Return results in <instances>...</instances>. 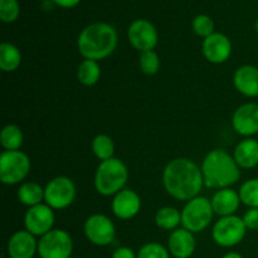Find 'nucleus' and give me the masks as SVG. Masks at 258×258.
Wrapping results in <instances>:
<instances>
[{
  "label": "nucleus",
  "instance_id": "1",
  "mask_svg": "<svg viewBox=\"0 0 258 258\" xmlns=\"http://www.w3.org/2000/svg\"><path fill=\"white\" fill-rule=\"evenodd\" d=\"M163 185L171 198L186 203L198 197L204 186L201 166L188 158L173 159L164 168Z\"/></svg>",
  "mask_w": 258,
  "mask_h": 258
},
{
  "label": "nucleus",
  "instance_id": "2",
  "mask_svg": "<svg viewBox=\"0 0 258 258\" xmlns=\"http://www.w3.org/2000/svg\"><path fill=\"white\" fill-rule=\"evenodd\" d=\"M204 186L209 189L231 188L241 178V168L233 155L224 149H213L202 161Z\"/></svg>",
  "mask_w": 258,
  "mask_h": 258
},
{
  "label": "nucleus",
  "instance_id": "3",
  "mask_svg": "<svg viewBox=\"0 0 258 258\" xmlns=\"http://www.w3.org/2000/svg\"><path fill=\"white\" fill-rule=\"evenodd\" d=\"M117 42V32L112 25L107 23H93L80 33L77 48L85 59L100 62L115 52Z\"/></svg>",
  "mask_w": 258,
  "mask_h": 258
},
{
  "label": "nucleus",
  "instance_id": "4",
  "mask_svg": "<svg viewBox=\"0 0 258 258\" xmlns=\"http://www.w3.org/2000/svg\"><path fill=\"white\" fill-rule=\"evenodd\" d=\"M128 180L126 164L117 158L100 161L95 173V189L103 197H113L125 189Z\"/></svg>",
  "mask_w": 258,
  "mask_h": 258
},
{
  "label": "nucleus",
  "instance_id": "5",
  "mask_svg": "<svg viewBox=\"0 0 258 258\" xmlns=\"http://www.w3.org/2000/svg\"><path fill=\"white\" fill-rule=\"evenodd\" d=\"M214 212L211 199L198 196L185 203L181 209V227L191 233H201L211 226Z\"/></svg>",
  "mask_w": 258,
  "mask_h": 258
},
{
  "label": "nucleus",
  "instance_id": "6",
  "mask_svg": "<svg viewBox=\"0 0 258 258\" xmlns=\"http://www.w3.org/2000/svg\"><path fill=\"white\" fill-rule=\"evenodd\" d=\"M32 163L29 156L23 151H3L0 155V180L5 185L24 183Z\"/></svg>",
  "mask_w": 258,
  "mask_h": 258
},
{
  "label": "nucleus",
  "instance_id": "7",
  "mask_svg": "<svg viewBox=\"0 0 258 258\" xmlns=\"http://www.w3.org/2000/svg\"><path fill=\"white\" fill-rule=\"evenodd\" d=\"M247 227L242 217H221L212 228V238L214 243L223 248H232L241 243L247 233Z\"/></svg>",
  "mask_w": 258,
  "mask_h": 258
},
{
  "label": "nucleus",
  "instance_id": "8",
  "mask_svg": "<svg viewBox=\"0 0 258 258\" xmlns=\"http://www.w3.org/2000/svg\"><path fill=\"white\" fill-rule=\"evenodd\" d=\"M77 188L68 176H55L44 186V203L54 211L68 208L75 202Z\"/></svg>",
  "mask_w": 258,
  "mask_h": 258
},
{
  "label": "nucleus",
  "instance_id": "9",
  "mask_svg": "<svg viewBox=\"0 0 258 258\" xmlns=\"http://www.w3.org/2000/svg\"><path fill=\"white\" fill-rule=\"evenodd\" d=\"M73 239L64 229L53 228L38 239V256L40 258H71Z\"/></svg>",
  "mask_w": 258,
  "mask_h": 258
},
{
  "label": "nucleus",
  "instance_id": "10",
  "mask_svg": "<svg viewBox=\"0 0 258 258\" xmlns=\"http://www.w3.org/2000/svg\"><path fill=\"white\" fill-rule=\"evenodd\" d=\"M83 232L86 238L98 247L110 246L116 238L115 223L106 214H91L85 221Z\"/></svg>",
  "mask_w": 258,
  "mask_h": 258
},
{
  "label": "nucleus",
  "instance_id": "11",
  "mask_svg": "<svg viewBox=\"0 0 258 258\" xmlns=\"http://www.w3.org/2000/svg\"><path fill=\"white\" fill-rule=\"evenodd\" d=\"M54 209L45 203L30 207L24 214V229L39 238L54 228Z\"/></svg>",
  "mask_w": 258,
  "mask_h": 258
},
{
  "label": "nucleus",
  "instance_id": "12",
  "mask_svg": "<svg viewBox=\"0 0 258 258\" xmlns=\"http://www.w3.org/2000/svg\"><path fill=\"white\" fill-rule=\"evenodd\" d=\"M127 39L130 44L140 53L154 50L158 45V30L146 19H136L127 29Z\"/></svg>",
  "mask_w": 258,
  "mask_h": 258
},
{
  "label": "nucleus",
  "instance_id": "13",
  "mask_svg": "<svg viewBox=\"0 0 258 258\" xmlns=\"http://www.w3.org/2000/svg\"><path fill=\"white\" fill-rule=\"evenodd\" d=\"M232 127L244 138L258 135V103L247 102L238 106L232 115Z\"/></svg>",
  "mask_w": 258,
  "mask_h": 258
},
{
  "label": "nucleus",
  "instance_id": "14",
  "mask_svg": "<svg viewBox=\"0 0 258 258\" xmlns=\"http://www.w3.org/2000/svg\"><path fill=\"white\" fill-rule=\"evenodd\" d=\"M111 209H112L113 216L121 221L135 218L141 211L140 196L133 189H122L116 196H113Z\"/></svg>",
  "mask_w": 258,
  "mask_h": 258
},
{
  "label": "nucleus",
  "instance_id": "15",
  "mask_svg": "<svg viewBox=\"0 0 258 258\" xmlns=\"http://www.w3.org/2000/svg\"><path fill=\"white\" fill-rule=\"evenodd\" d=\"M202 52L204 58L213 64L227 62L232 54V43L226 34L216 33L203 40Z\"/></svg>",
  "mask_w": 258,
  "mask_h": 258
},
{
  "label": "nucleus",
  "instance_id": "16",
  "mask_svg": "<svg viewBox=\"0 0 258 258\" xmlns=\"http://www.w3.org/2000/svg\"><path fill=\"white\" fill-rule=\"evenodd\" d=\"M9 258H33L38 254V239L27 229H20L10 236L7 244Z\"/></svg>",
  "mask_w": 258,
  "mask_h": 258
},
{
  "label": "nucleus",
  "instance_id": "17",
  "mask_svg": "<svg viewBox=\"0 0 258 258\" xmlns=\"http://www.w3.org/2000/svg\"><path fill=\"white\" fill-rule=\"evenodd\" d=\"M168 249L174 258H190L196 252L197 242L194 233L185 228L175 229L168 238Z\"/></svg>",
  "mask_w": 258,
  "mask_h": 258
},
{
  "label": "nucleus",
  "instance_id": "18",
  "mask_svg": "<svg viewBox=\"0 0 258 258\" xmlns=\"http://www.w3.org/2000/svg\"><path fill=\"white\" fill-rule=\"evenodd\" d=\"M234 88L246 97H258V67L243 64L238 67L233 76Z\"/></svg>",
  "mask_w": 258,
  "mask_h": 258
},
{
  "label": "nucleus",
  "instance_id": "19",
  "mask_svg": "<svg viewBox=\"0 0 258 258\" xmlns=\"http://www.w3.org/2000/svg\"><path fill=\"white\" fill-rule=\"evenodd\" d=\"M211 203L214 214L221 218V217L234 216L242 202L238 191L233 190L232 188H224L219 189L213 194Z\"/></svg>",
  "mask_w": 258,
  "mask_h": 258
},
{
  "label": "nucleus",
  "instance_id": "20",
  "mask_svg": "<svg viewBox=\"0 0 258 258\" xmlns=\"http://www.w3.org/2000/svg\"><path fill=\"white\" fill-rule=\"evenodd\" d=\"M233 158L241 169H253L258 165V140L246 138L233 150Z\"/></svg>",
  "mask_w": 258,
  "mask_h": 258
},
{
  "label": "nucleus",
  "instance_id": "21",
  "mask_svg": "<svg viewBox=\"0 0 258 258\" xmlns=\"http://www.w3.org/2000/svg\"><path fill=\"white\" fill-rule=\"evenodd\" d=\"M17 198L28 208L38 206L44 203V188L35 181H24L18 188Z\"/></svg>",
  "mask_w": 258,
  "mask_h": 258
},
{
  "label": "nucleus",
  "instance_id": "22",
  "mask_svg": "<svg viewBox=\"0 0 258 258\" xmlns=\"http://www.w3.org/2000/svg\"><path fill=\"white\" fill-rule=\"evenodd\" d=\"M22 64V53L13 43L3 42L0 44V70L5 73L15 72Z\"/></svg>",
  "mask_w": 258,
  "mask_h": 258
},
{
  "label": "nucleus",
  "instance_id": "23",
  "mask_svg": "<svg viewBox=\"0 0 258 258\" xmlns=\"http://www.w3.org/2000/svg\"><path fill=\"white\" fill-rule=\"evenodd\" d=\"M155 224L163 231H175L181 226V212L174 207H163L156 212Z\"/></svg>",
  "mask_w": 258,
  "mask_h": 258
},
{
  "label": "nucleus",
  "instance_id": "24",
  "mask_svg": "<svg viewBox=\"0 0 258 258\" xmlns=\"http://www.w3.org/2000/svg\"><path fill=\"white\" fill-rule=\"evenodd\" d=\"M101 78V67L98 62L91 59H83L77 68V80L86 87L97 85Z\"/></svg>",
  "mask_w": 258,
  "mask_h": 258
},
{
  "label": "nucleus",
  "instance_id": "25",
  "mask_svg": "<svg viewBox=\"0 0 258 258\" xmlns=\"http://www.w3.org/2000/svg\"><path fill=\"white\" fill-rule=\"evenodd\" d=\"M0 143L4 151L20 150L24 143V134L22 128L14 123L5 125L0 134Z\"/></svg>",
  "mask_w": 258,
  "mask_h": 258
},
{
  "label": "nucleus",
  "instance_id": "26",
  "mask_svg": "<svg viewBox=\"0 0 258 258\" xmlns=\"http://www.w3.org/2000/svg\"><path fill=\"white\" fill-rule=\"evenodd\" d=\"M91 149L96 158L100 161L115 158V143L112 138L106 134H98L91 143Z\"/></svg>",
  "mask_w": 258,
  "mask_h": 258
},
{
  "label": "nucleus",
  "instance_id": "27",
  "mask_svg": "<svg viewBox=\"0 0 258 258\" xmlns=\"http://www.w3.org/2000/svg\"><path fill=\"white\" fill-rule=\"evenodd\" d=\"M242 204L248 208H258V178L248 179L238 190Z\"/></svg>",
  "mask_w": 258,
  "mask_h": 258
},
{
  "label": "nucleus",
  "instance_id": "28",
  "mask_svg": "<svg viewBox=\"0 0 258 258\" xmlns=\"http://www.w3.org/2000/svg\"><path fill=\"white\" fill-rule=\"evenodd\" d=\"M139 67L146 76H154L160 70V58L155 50L143 52L139 57Z\"/></svg>",
  "mask_w": 258,
  "mask_h": 258
},
{
  "label": "nucleus",
  "instance_id": "29",
  "mask_svg": "<svg viewBox=\"0 0 258 258\" xmlns=\"http://www.w3.org/2000/svg\"><path fill=\"white\" fill-rule=\"evenodd\" d=\"M170 256L168 247L158 242L144 244L138 252V258H170Z\"/></svg>",
  "mask_w": 258,
  "mask_h": 258
},
{
  "label": "nucleus",
  "instance_id": "30",
  "mask_svg": "<svg viewBox=\"0 0 258 258\" xmlns=\"http://www.w3.org/2000/svg\"><path fill=\"white\" fill-rule=\"evenodd\" d=\"M194 33L197 35L202 38H208L209 35H212L214 33V22L211 17L208 15H197L193 20V24H191Z\"/></svg>",
  "mask_w": 258,
  "mask_h": 258
},
{
  "label": "nucleus",
  "instance_id": "31",
  "mask_svg": "<svg viewBox=\"0 0 258 258\" xmlns=\"http://www.w3.org/2000/svg\"><path fill=\"white\" fill-rule=\"evenodd\" d=\"M20 14L18 0H0V19L4 23H13Z\"/></svg>",
  "mask_w": 258,
  "mask_h": 258
},
{
  "label": "nucleus",
  "instance_id": "32",
  "mask_svg": "<svg viewBox=\"0 0 258 258\" xmlns=\"http://www.w3.org/2000/svg\"><path fill=\"white\" fill-rule=\"evenodd\" d=\"M242 219L248 231H258V208H248Z\"/></svg>",
  "mask_w": 258,
  "mask_h": 258
},
{
  "label": "nucleus",
  "instance_id": "33",
  "mask_svg": "<svg viewBox=\"0 0 258 258\" xmlns=\"http://www.w3.org/2000/svg\"><path fill=\"white\" fill-rule=\"evenodd\" d=\"M112 258H138V253H135L130 247L122 246L113 251Z\"/></svg>",
  "mask_w": 258,
  "mask_h": 258
},
{
  "label": "nucleus",
  "instance_id": "34",
  "mask_svg": "<svg viewBox=\"0 0 258 258\" xmlns=\"http://www.w3.org/2000/svg\"><path fill=\"white\" fill-rule=\"evenodd\" d=\"M60 8H73L80 4L81 0H53Z\"/></svg>",
  "mask_w": 258,
  "mask_h": 258
},
{
  "label": "nucleus",
  "instance_id": "35",
  "mask_svg": "<svg viewBox=\"0 0 258 258\" xmlns=\"http://www.w3.org/2000/svg\"><path fill=\"white\" fill-rule=\"evenodd\" d=\"M221 258H243V256H242V254H239L238 252H228V253H226Z\"/></svg>",
  "mask_w": 258,
  "mask_h": 258
},
{
  "label": "nucleus",
  "instance_id": "36",
  "mask_svg": "<svg viewBox=\"0 0 258 258\" xmlns=\"http://www.w3.org/2000/svg\"><path fill=\"white\" fill-rule=\"evenodd\" d=\"M256 32L258 33V19H257V22H256Z\"/></svg>",
  "mask_w": 258,
  "mask_h": 258
}]
</instances>
